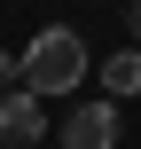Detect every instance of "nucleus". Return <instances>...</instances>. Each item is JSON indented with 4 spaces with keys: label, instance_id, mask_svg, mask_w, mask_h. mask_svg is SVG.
<instances>
[{
    "label": "nucleus",
    "instance_id": "obj_3",
    "mask_svg": "<svg viewBox=\"0 0 141 149\" xmlns=\"http://www.w3.org/2000/svg\"><path fill=\"white\" fill-rule=\"evenodd\" d=\"M39 134H47V102L24 94V86H8V94H0V141L8 149H31Z\"/></svg>",
    "mask_w": 141,
    "mask_h": 149
},
{
    "label": "nucleus",
    "instance_id": "obj_1",
    "mask_svg": "<svg viewBox=\"0 0 141 149\" xmlns=\"http://www.w3.org/2000/svg\"><path fill=\"white\" fill-rule=\"evenodd\" d=\"M86 71H94V55H86V39L71 31V24H47L31 47H24V63H16V79H24V94H78L86 86Z\"/></svg>",
    "mask_w": 141,
    "mask_h": 149
},
{
    "label": "nucleus",
    "instance_id": "obj_5",
    "mask_svg": "<svg viewBox=\"0 0 141 149\" xmlns=\"http://www.w3.org/2000/svg\"><path fill=\"white\" fill-rule=\"evenodd\" d=\"M126 31H133V47H141V0H133V8H126Z\"/></svg>",
    "mask_w": 141,
    "mask_h": 149
},
{
    "label": "nucleus",
    "instance_id": "obj_2",
    "mask_svg": "<svg viewBox=\"0 0 141 149\" xmlns=\"http://www.w3.org/2000/svg\"><path fill=\"white\" fill-rule=\"evenodd\" d=\"M63 149H118V102H71L63 118Z\"/></svg>",
    "mask_w": 141,
    "mask_h": 149
},
{
    "label": "nucleus",
    "instance_id": "obj_4",
    "mask_svg": "<svg viewBox=\"0 0 141 149\" xmlns=\"http://www.w3.org/2000/svg\"><path fill=\"white\" fill-rule=\"evenodd\" d=\"M102 86H110V102H133L141 94V47H118V55L102 63Z\"/></svg>",
    "mask_w": 141,
    "mask_h": 149
}]
</instances>
